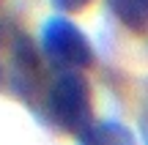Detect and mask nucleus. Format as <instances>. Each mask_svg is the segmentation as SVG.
Segmentation results:
<instances>
[{"label":"nucleus","instance_id":"f257e3e1","mask_svg":"<svg viewBox=\"0 0 148 145\" xmlns=\"http://www.w3.org/2000/svg\"><path fill=\"white\" fill-rule=\"evenodd\" d=\"M0 91L27 104L41 101L47 91L41 55L14 19H0Z\"/></svg>","mask_w":148,"mask_h":145},{"label":"nucleus","instance_id":"f03ea898","mask_svg":"<svg viewBox=\"0 0 148 145\" xmlns=\"http://www.w3.org/2000/svg\"><path fill=\"white\" fill-rule=\"evenodd\" d=\"M38 110L47 115L55 129L66 134L82 137L93 120V91L82 71H60L52 82H47Z\"/></svg>","mask_w":148,"mask_h":145},{"label":"nucleus","instance_id":"7ed1b4c3","mask_svg":"<svg viewBox=\"0 0 148 145\" xmlns=\"http://www.w3.org/2000/svg\"><path fill=\"white\" fill-rule=\"evenodd\" d=\"M41 52L60 71H82L93 66L96 55L90 38L69 16H49L41 27Z\"/></svg>","mask_w":148,"mask_h":145},{"label":"nucleus","instance_id":"20e7f679","mask_svg":"<svg viewBox=\"0 0 148 145\" xmlns=\"http://www.w3.org/2000/svg\"><path fill=\"white\" fill-rule=\"evenodd\" d=\"M79 145H137L134 131L118 120H96L82 137Z\"/></svg>","mask_w":148,"mask_h":145},{"label":"nucleus","instance_id":"39448f33","mask_svg":"<svg viewBox=\"0 0 148 145\" xmlns=\"http://www.w3.org/2000/svg\"><path fill=\"white\" fill-rule=\"evenodd\" d=\"M107 8L126 30L137 36L148 33V0H107Z\"/></svg>","mask_w":148,"mask_h":145},{"label":"nucleus","instance_id":"423d86ee","mask_svg":"<svg viewBox=\"0 0 148 145\" xmlns=\"http://www.w3.org/2000/svg\"><path fill=\"white\" fill-rule=\"evenodd\" d=\"M49 3H52L58 11H63V14H77V11L88 8L93 0H49Z\"/></svg>","mask_w":148,"mask_h":145}]
</instances>
